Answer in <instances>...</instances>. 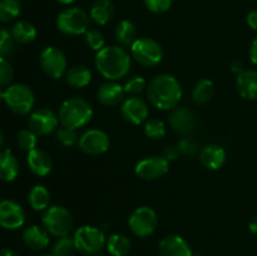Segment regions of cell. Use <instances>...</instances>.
<instances>
[{"instance_id":"9c48e42d","label":"cell","mask_w":257,"mask_h":256,"mask_svg":"<svg viewBox=\"0 0 257 256\" xmlns=\"http://www.w3.org/2000/svg\"><path fill=\"white\" fill-rule=\"evenodd\" d=\"M157 213L150 206H141L136 208L128 220L131 231L138 237H147L152 235L157 227Z\"/></svg>"},{"instance_id":"5b68a950","label":"cell","mask_w":257,"mask_h":256,"mask_svg":"<svg viewBox=\"0 0 257 256\" xmlns=\"http://www.w3.org/2000/svg\"><path fill=\"white\" fill-rule=\"evenodd\" d=\"M42 223L50 235L57 237L68 236L74 226L72 213L63 206L48 207L42 216Z\"/></svg>"},{"instance_id":"4316f807","label":"cell","mask_w":257,"mask_h":256,"mask_svg":"<svg viewBox=\"0 0 257 256\" xmlns=\"http://www.w3.org/2000/svg\"><path fill=\"white\" fill-rule=\"evenodd\" d=\"M28 202L35 211H45L49 207L50 192L45 186L35 185L28 193Z\"/></svg>"},{"instance_id":"3957f363","label":"cell","mask_w":257,"mask_h":256,"mask_svg":"<svg viewBox=\"0 0 257 256\" xmlns=\"http://www.w3.org/2000/svg\"><path fill=\"white\" fill-rule=\"evenodd\" d=\"M93 108L84 98L73 97L62 103L58 112V118L62 127L78 130L92 120Z\"/></svg>"},{"instance_id":"d6a6232c","label":"cell","mask_w":257,"mask_h":256,"mask_svg":"<svg viewBox=\"0 0 257 256\" xmlns=\"http://www.w3.org/2000/svg\"><path fill=\"white\" fill-rule=\"evenodd\" d=\"M145 133L151 140H161L166 136V125L162 120L151 118L146 120Z\"/></svg>"},{"instance_id":"603a6c76","label":"cell","mask_w":257,"mask_h":256,"mask_svg":"<svg viewBox=\"0 0 257 256\" xmlns=\"http://www.w3.org/2000/svg\"><path fill=\"white\" fill-rule=\"evenodd\" d=\"M19 170V162L12 151H0V181L12 182L18 177Z\"/></svg>"},{"instance_id":"7a4b0ae2","label":"cell","mask_w":257,"mask_h":256,"mask_svg":"<svg viewBox=\"0 0 257 256\" xmlns=\"http://www.w3.org/2000/svg\"><path fill=\"white\" fill-rule=\"evenodd\" d=\"M147 98L157 109H175L182 98V88L173 75L163 73L156 75L147 85Z\"/></svg>"},{"instance_id":"7bdbcfd3","label":"cell","mask_w":257,"mask_h":256,"mask_svg":"<svg viewBox=\"0 0 257 256\" xmlns=\"http://www.w3.org/2000/svg\"><path fill=\"white\" fill-rule=\"evenodd\" d=\"M178 153H180V151H178V147H172V146H171V147H166L165 156H163V157H165L166 160L170 162V161L175 160V158L177 157Z\"/></svg>"},{"instance_id":"d4e9b609","label":"cell","mask_w":257,"mask_h":256,"mask_svg":"<svg viewBox=\"0 0 257 256\" xmlns=\"http://www.w3.org/2000/svg\"><path fill=\"white\" fill-rule=\"evenodd\" d=\"M65 82L73 88H85L92 80V72L85 65H74L69 68L64 75Z\"/></svg>"},{"instance_id":"c3c4849f","label":"cell","mask_w":257,"mask_h":256,"mask_svg":"<svg viewBox=\"0 0 257 256\" xmlns=\"http://www.w3.org/2000/svg\"><path fill=\"white\" fill-rule=\"evenodd\" d=\"M4 143H5L4 135H3V132H2V131H0V151H2L3 147H4Z\"/></svg>"},{"instance_id":"1f68e13d","label":"cell","mask_w":257,"mask_h":256,"mask_svg":"<svg viewBox=\"0 0 257 256\" xmlns=\"http://www.w3.org/2000/svg\"><path fill=\"white\" fill-rule=\"evenodd\" d=\"M77 250L74 243V238L69 236H63L57 240L53 246V255L54 256H73Z\"/></svg>"},{"instance_id":"d6986e66","label":"cell","mask_w":257,"mask_h":256,"mask_svg":"<svg viewBox=\"0 0 257 256\" xmlns=\"http://www.w3.org/2000/svg\"><path fill=\"white\" fill-rule=\"evenodd\" d=\"M27 163L29 170L35 176H40V177L49 175L53 168V162L50 156L45 151L38 150V148H34V150L28 152Z\"/></svg>"},{"instance_id":"f546056e","label":"cell","mask_w":257,"mask_h":256,"mask_svg":"<svg viewBox=\"0 0 257 256\" xmlns=\"http://www.w3.org/2000/svg\"><path fill=\"white\" fill-rule=\"evenodd\" d=\"M215 95V84L210 79H202L193 87L192 99L197 104H205L210 102Z\"/></svg>"},{"instance_id":"4fadbf2b","label":"cell","mask_w":257,"mask_h":256,"mask_svg":"<svg viewBox=\"0 0 257 256\" xmlns=\"http://www.w3.org/2000/svg\"><path fill=\"white\" fill-rule=\"evenodd\" d=\"M59 124V118L48 108H39L30 114L29 128L37 136H48L54 132Z\"/></svg>"},{"instance_id":"f5cc1de1","label":"cell","mask_w":257,"mask_h":256,"mask_svg":"<svg viewBox=\"0 0 257 256\" xmlns=\"http://www.w3.org/2000/svg\"><path fill=\"white\" fill-rule=\"evenodd\" d=\"M93 256H98V255H93Z\"/></svg>"},{"instance_id":"7c38bea8","label":"cell","mask_w":257,"mask_h":256,"mask_svg":"<svg viewBox=\"0 0 257 256\" xmlns=\"http://www.w3.org/2000/svg\"><path fill=\"white\" fill-rule=\"evenodd\" d=\"M79 148L89 156H99L109 148V138L100 130L85 131L78 141Z\"/></svg>"},{"instance_id":"f1b7e54d","label":"cell","mask_w":257,"mask_h":256,"mask_svg":"<svg viewBox=\"0 0 257 256\" xmlns=\"http://www.w3.org/2000/svg\"><path fill=\"white\" fill-rule=\"evenodd\" d=\"M105 247L112 256H127L131 251V241L122 233H113L107 237Z\"/></svg>"},{"instance_id":"30bf717a","label":"cell","mask_w":257,"mask_h":256,"mask_svg":"<svg viewBox=\"0 0 257 256\" xmlns=\"http://www.w3.org/2000/svg\"><path fill=\"white\" fill-rule=\"evenodd\" d=\"M40 67L53 79H60L67 73V58L57 47H47L40 53Z\"/></svg>"},{"instance_id":"484cf974","label":"cell","mask_w":257,"mask_h":256,"mask_svg":"<svg viewBox=\"0 0 257 256\" xmlns=\"http://www.w3.org/2000/svg\"><path fill=\"white\" fill-rule=\"evenodd\" d=\"M137 33L136 24L128 19L120 20L114 30L115 39L122 47H132L133 43L138 39Z\"/></svg>"},{"instance_id":"7dc6e473","label":"cell","mask_w":257,"mask_h":256,"mask_svg":"<svg viewBox=\"0 0 257 256\" xmlns=\"http://www.w3.org/2000/svg\"><path fill=\"white\" fill-rule=\"evenodd\" d=\"M0 256H18L15 251L10 250V248H2L0 250Z\"/></svg>"},{"instance_id":"4dcf8cb0","label":"cell","mask_w":257,"mask_h":256,"mask_svg":"<svg viewBox=\"0 0 257 256\" xmlns=\"http://www.w3.org/2000/svg\"><path fill=\"white\" fill-rule=\"evenodd\" d=\"M22 12L19 0H0V22H12L17 19Z\"/></svg>"},{"instance_id":"816d5d0a","label":"cell","mask_w":257,"mask_h":256,"mask_svg":"<svg viewBox=\"0 0 257 256\" xmlns=\"http://www.w3.org/2000/svg\"><path fill=\"white\" fill-rule=\"evenodd\" d=\"M42 256H54V255H42Z\"/></svg>"},{"instance_id":"60d3db41","label":"cell","mask_w":257,"mask_h":256,"mask_svg":"<svg viewBox=\"0 0 257 256\" xmlns=\"http://www.w3.org/2000/svg\"><path fill=\"white\" fill-rule=\"evenodd\" d=\"M178 151L182 153H185V155H193V153L197 151V146H196V143L193 142L192 140H190V138H185V140L181 141L180 143H178Z\"/></svg>"},{"instance_id":"f6af8a7d","label":"cell","mask_w":257,"mask_h":256,"mask_svg":"<svg viewBox=\"0 0 257 256\" xmlns=\"http://www.w3.org/2000/svg\"><path fill=\"white\" fill-rule=\"evenodd\" d=\"M242 68H243V65H242V63L240 62V60H236V62L232 63V72L237 73V75L240 74V73L243 72Z\"/></svg>"},{"instance_id":"7402d4cb","label":"cell","mask_w":257,"mask_h":256,"mask_svg":"<svg viewBox=\"0 0 257 256\" xmlns=\"http://www.w3.org/2000/svg\"><path fill=\"white\" fill-rule=\"evenodd\" d=\"M236 87L242 98L248 100L257 99V72L256 70H243L237 75Z\"/></svg>"},{"instance_id":"2e32d148","label":"cell","mask_w":257,"mask_h":256,"mask_svg":"<svg viewBox=\"0 0 257 256\" xmlns=\"http://www.w3.org/2000/svg\"><path fill=\"white\" fill-rule=\"evenodd\" d=\"M170 124L175 132L180 135H190L195 131L197 119H196L195 113L190 108L176 107L171 113Z\"/></svg>"},{"instance_id":"277c9868","label":"cell","mask_w":257,"mask_h":256,"mask_svg":"<svg viewBox=\"0 0 257 256\" xmlns=\"http://www.w3.org/2000/svg\"><path fill=\"white\" fill-rule=\"evenodd\" d=\"M89 14L78 7L68 8L57 17V28L67 35H82L90 29Z\"/></svg>"},{"instance_id":"ab89813d","label":"cell","mask_w":257,"mask_h":256,"mask_svg":"<svg viewBox=\"0 0 257 256\" xmlns=\"http://www.w3.org/2000/svg\"><path fill=\"white\" fill-rule=\"evenodd\" d=\"M143 3L151 13L162 14L171 9L173 0H143Z\"/></svg>"},{"instance_id":"ba28073f","label":"cell","mask_w":257,"mask_h":256,"mask_svg":"<svg viewBox=\"0 0 257 256\" xmlns=\"http://www.w3.org/2000/svg\"><path fill=\"white\" fill-rule=\"evenodd\" d=\"M73 238L77 250L84 255H95L100 252L107 241L104 232L100 228L88 225L80 226L74 232Z\"/></svg>"},{"instance_id":"74e56055","label":"cell","mask_w":257,"mask_h":256,"mask_svg":"<svg viewBox=\"0 0 257 256\" xmlns=\"http://www.w3.org/2000/svg\"><path fill=\"white\" fill-rule=\"evenodd\" d=\"M14 78V70L7 58H0V87H9Z\"/></svg>"},{"instance_id":"836d02e7","label":"cell","mask_w":257,"mask_h":256,"mask_svg":"<svg viewBox=\"0 0 257 256\" xmlns=\"http://www.w3.org/2000/svg\"><path fill=\"white\" fill-rule=\"evenodd\" d=\"M15 40L9 30L0 28V58H8L15 50Z\"/></svg>"},{"instance_id":"8fae6325","label":"cell","mask_w":257,"mask_h":256,"mask_svg":"<svg viewBox=\"0 0 257 256\" xmlns=\"http://www.w3.org/2000/svg\"><path fill=\"white\" fill-rule=\"evenodd\" d=\"M170 163L165 157H147L136 165L135 172L145 181H155L163 177L168 172Z\"/></svg>"},{"instance_id":"83f0119b","label":"cell","mask_w":257,"mask_h":256,"mask_svg":"<svg viewBox=\"0 0 257 256\" xmlns=\"http://www.w3.org/2000/svg\"><path fill=\"white\" fill-rule=\"evenodd\" d=\"M10 33H12L15 42L19 43V44H28V43L34 42L38 35L37 28L32 23L25 22V20L15 23L10 29Z\"/></svg>"},{"instance_id":"b9f144b4","label":"cell","mask_w":257,"mask_h":256,"mask_svg":"<svg viewBox=\"0 0 257 256\" xmlns=\"http://www.w3.org/2000/svg\"><path fill=\"white\" fill-rule=\"evenodd\" d=\"M246 22L251 29L257 32V10H252V12L248 13L247 17H246Z\"/></svg>"},{"instance_id":"681fc988","label":"cell","mask_w":257,"mask_h":256,"mask_svg":"<svg viewBox=\"0 0 257 256\" xmlns=\"http://www.w3.org/2000/svg\"><path fill=\"white\" fill-rule=\"evenodd\" d=\"M55 2L60 3V4H63V5H69V4H72V3H74L75 0H55Z\"/></svg>"},{"instance_id":"9a60e30c","label":"cell","mask_w":257,"mask_h":256,"mask_svg":"<svg viewBox=\"0 0 257 256\" xmlns=\"http://www.w3.org/2000/svg\"><path fill=\"white\" fill-rule=\"evenodd\" d=\"M120 114L127 122L132 123V124H141L148 119L150 108L142 98L132 95V97L127 98L122 102Z\"/></svg>"},{"instance_id":"52a82bcc","label":"cell","mask_w":257,"mask_h":256,"mask_svg":"<svg viewBox=\"0 0 257 256\" xmlns=\"http://www.w3.org/2000/svg\"><path fill=\"white\" fill-rule=\"evenodd\" d=\"M131 55L142 67L152 68L162 62L163 49L152 38H138L131 47Z\"/></svg>"},{"instance_id":"e575fe53","label":"cell","mask_w":257,"mask_h":256,"mask_svg":"<svg viewBox=\"0 0 257 256\" xmlns=\"http://www.w3.org/2000/svg\"><path fill=\"white\" fill-rule=\"evenodd\" d=\"M17 142L19 145V147L24 151H32L34 148H37L38 143V136L33 132L32 130H22L18 133Z\"/></svg>"},{"instance_id":"ee69618b","label":"cell","mask_w":257,"mask_h":256,"mask_svg":"<svg viewBox=\"0 0 257 256\" xmlns=\"http://www.w3.org/2000/svg\"><path fill=\"white\" fill-rule=\"evenodd\" d=\"M248 57H250L251 63L257 65V38H255V40L251 44L250 50H248Z\"/></svg>"},{"instance_id":"6da1fadb","label":"cell","mask_w":257,"mask_h":256,"mask_svg":"<svg viewBox=\"0 0 257 256\" xmlns=\"http://www.w3.org/2000/svg\"><path fill=\"white\" fill-rule=\"evenodd\" d=\"M94 62L98 72L105 79L117 82L130 74L132 55L119 45H108L97 52Z\"/></svg>"},{"instance_id":"44dd1931","label":"cell","mask_w":257,"mask_h":256,"mask_svg":"<svg viewBox=\"0 0 257 256\" xmlns=\"http://www.w3.org/2000/svg\"><path fill=\"white\" fill-rule=\"evenodd\" d=\"M23 241L32 250H44L49 245V232L38 225L28 226L23 231Z\"/></svg>"},{"instance_id":"e0dca14e","label":"cell","mask_w":257,"mask_h":256,"mask_svg":"<svg viewBox=\"0 0 257 256\" xmlns=\"http://www.w3.org/2000/svg\"><path fill=\"white\" fill-rule=\"evenodd\" d=\"M158 253L160 256H193L187 241L178 235L163 237L158 245Z\"/></svg>"},{"instance_id":"f35d334b","label":"cell","mask_w":257,"mask_h":256,"mask_svg":"<svg viewBox=\"0 0 257 256\" xmlns=\"http://www.w3.org/2000/svg\"><path fill=\"white\" fill-rule=\"evenodd\" d=\"M57 140L62 143L63 146H73L79 141L78 137L77 130H72V128L62 127L57 132Z\"/></svg>"},{"instance_id":"d590c367","label":"cell","mask_w":257,"mask_h":256,"mask_svg":"<svg viewBox=\"0 0 257 256\" xmlns=\"http://www.w3.org/2000/svg\"><path fill=\"white\" fill-rule=\"evenodd\" d=\"M84 40L85 44L90 48V49L95 50V52H99L100 49L105 47V39L104 35L102 34V32H99L98 29H89L84 34Z\"/></svg>"},{"instance_id":"8992f818","label":"cell","mask_w":257,"mask_h":256,"mask_svg":"<svg viewBox=\"0 0 257 256\" xmlns=\"http://www.w3.org/2000/svg\"><path fill=\"white\" fill-rule=\"evenodd\" d=\"M4 102L13 113L24 115L32 112L35 103V95L29 85L17 83L10 84L5 89Z\"/></svg>"},{"instance_id":"bcb514c9","label":"cell","mask_w":257,"mask_h":256,"mask_svg":"<svg viewBox=\"0 0 257 256\" xmlns=\"http://www.w3.org/2000/svg\"><path fill=\"white\" fill-rule=\"evenodd\" d=\"M248 228H250L251 232L257 235V216H255V217L250 221V223H248Z\"/></svg>"},{"instance_id":"ffe728a7","label":"cell","mask_w":257,"mask_h":256,"mask_svg":"<svg viewBox=\"0 0 257 256\" xmlns=\"http://www.w3.org/2000/svg\"><path fill=\"white\" fill-rule=\"evenodd\" d=\"M200 162L207 170L216 171L222 167L226 162V152L221 146L207 145L201 150Z\"/></svg>"},{"instance_id":"f907efd6","label":"cell","mask_w":257,"mask_h":256,"mask_svg":"<svg viewBox=\"0 0 257 256\" xmlns=\"http://www.w3.org/2000/svg\"><path fill=\"white\" fill-rule=\"evenodd\" d=\"M5 98V89H3V87H0V102H3Z\"/></svg>"},{"instance_id":"cb8c5ba5","label":"cell","mask_w":257,"mask_h":256,"mask_svg":"<svg viewBox=\"0 0 257 256\" xmlns=\"http://www.w3.org/2000/svg\"><path fill=\"white\" fill-rule=\"evenodd\" d=\"M114 15V5L112 0H95L89 10L92 22L98 25H105L112 20Z\"/></svg>"},{"instance_id":"5bb4252c","label":"cell","mask_w":257,"mask_h":256,"mask_svg":"<svg viewBox=\"0 0 257 256\" xmlns=\"http://www.w3.org/2000/svg\"><path fill=\"white\" fill-rule=\"evenodd\" d=\"M25 222L24 208L13 200L0 201V226L7 230H17Z\"/></svg>"},{"instance_id":"ac0fdd59","label":"cell","mask_w":257,"mask_h":256,"mask_svg":"<svg viewBox=\"0 0 257 256\" xmlns=\"http://www.w3.org/2000/svg\"><path fill=\"white\" fill-rule=\"evenodd\" d=\"M124 94L123 85L113 80H108L98 88L97 98L105 107H115L124 100Z\"/></svg>"},{"instance_id":"8d00e7d4","label":"cell","mask_w":257,"mask_h":256,"mask_svg":"<svg viewBox=\"0 0 257 256\" xmlns=\"http://www.w3.org/2000/svg\"><path fill=\"white\" fill-rule=\"evenodd\" d=\"M145 89H147V82L143 77L130 78L124 84V92L131 95L141 94Z\"/></svg>"}]
</instances>
